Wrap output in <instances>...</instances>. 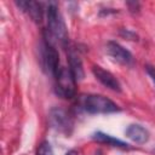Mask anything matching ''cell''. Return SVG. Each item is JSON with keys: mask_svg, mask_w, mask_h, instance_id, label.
<instances>
[{"mask_svg": "<svg viewBox=\"0 0 155 155\" xmlns=\"http://www.w3.org/2000/svg\"><path fill=\"white\" fill-rule=\"evenodd\" d=\"M46 21L47 29L44 31V39L48 40L53 45L54 42H58L59 45L65 47L69 42L68 30L64 19L54 4H50L46 7Z\"/></svg>", "mask_w": 155, "mask_h": 155, "instance_id": "1", "label": "cell"}, {"mask_svg": "<svg viewBox=\"0 0 155 155\" xmlns=\"http://www.w3.org/2000/svg\"><path fill=\"white\" fill-rule=\"evenodd\" d=\"M81 108L88 114H109L119 111L120 108L111 99L102 94H87L80 99Z\"/></svg>", "mask_w": 155, "mask_h": 155, "instance_id": "2", "label": "cell"}, {"mask_svg": "<svg viewBox=\"0 0 155 155\" xmlns=\"http://www.w3.org/2000/svg\"><path fill=\"white\" fill-rule=\"evenodd\" d=\"M56 91L63 98H73L76 91V80L69 68L61 65L54 74Z\"/></svg>", "mask_w": 155, "mask_h": 155, "instance_id": "3", "label": "cell"}, {"mask_svg": "<svg viewBox=\"0 0 155 155\" xmlns=\"http://www.w3.org/2000/svg\"><path fill=\"white\" fill-rule=\"evenodd\" d=\"M48 122L52 128L67 136L71 133L73 127H74L73 116L65 109H62V108H53L50 110Z\"/></svg>", "mask_w": 155, "mask_h": 155, "instance_id": "4", "label": "cell"}, {"mask_svg": "<svg viewBox=\"0 0 155 155\" xmlns=\"http://www.w3.org/2000/svg\"><path fill=\"white\" fill-rule=\"evenodd\" d=\"M41 64H42V68L53 76L61 67L58 51L56 50L54 45L46 39L44 41L42 50H41Z\"/></svg>", "mask_w": 155, "mask_h": 155, "instance_id": "5", "label": "cell"}, {"mask_svg": "<svg viewBox=\"0 0 155 155\" xmlns=\"http://www.w3.org/2000/svg\"><path fill=\"white\" fill-rule=\"evenodd\" d=\"M107 52L115 62H117L120 64L130 65L133 63L132 53L116 41H108L107 42Z\"/></svg>", "mask_w": 155, "mask_h": 155, "instance_id": "6", "label": "cell"}, {"mask_svg": "<svg viewBox=\"0 0 155 155\" xmlns=\"http://www.w3.org/2000/svg\"><path fill=\"white\" fill-rule=\"evenodd\" d=\"M65 48H67V59L69 62L70 71L73 73L76 81L82 80L85 78V70H84V64H82L80 54L78 53L76 48H74L73 46L67 45Z\"/></svg>", "mask_w": 155, "mask_h": 155, "instance_id": "7", "label": "cell"}, {"mask_svg": "<svg viewBox=\"0 0 155 155\" xmlns=\"http://www.w3.org/2000/svg\"><path fill=\"white\" fill-rule=\"evenodd\" d=\"M92 73L93 75L96 76V79L102 84L104 85L105 87H108L109 90L111 91H115V92H120L121 91V84L120 81L108 70L103 69L102 67L99 65H94L92 68Z\"/></svg>", "mask_w": 155, "mask_h": 155, "instance_id": "8", "label": "cell"}, {"mask_svg": "<svg viewBox=\"0 0 155 155\" xmlns=\"http://www.w3.org/2000/svg\"><path fill=\"white\" fill-rule=\"evenodd\" d=\"M16 4L24 12H27L34 22H36V23L42 22L44 13L46 12V10H44V7H42V4L38 2V1H19V2H16Z\"/></svg>", "mask_w": 155, "mask_h": 155, "instance_id": "9", "label": "cell"}, {"mask_svg": "<svg viewBox=\"0 0 155 155\" xmlns=\"http://www.w3.org/2000/svg\"><path fill=\"white\" fill-rule=\"evenodd\" d=\"M126 136L134 143L137 144H144L149 140V131L143 127L142 125H138V124H132L130 125L126 131H125Z\"/></svg>", "mask_w": 155, "mask_h": 155, "instance_id": "10", "label": "cell"}, {"mask_svg": "<svg viewBox=\"0 0 155 155\" xmlns=\"http://www.w3.org/2000/svg\"><path fill=\"white\" fill-rule=\"evenodd\" d=\"M92 139L96 140L97 143H103V144H107V145H110V147H115V148H121V149H127L128 148V144L110 136V134H107L104 132H101V131H97L92 134Z\"/></svg>", "mask_w": 155, "mask_h": 155, "instance_id": "11", "label": "cell"}, {"mask_svg": "<svg viewBox=\"0 0 155 155\" xmlns=\"http://www.w3.org/2000/svg\"><path fill=\"white\" fill-rule=\"evenodd\" d=\"M36 155H54L53 154V150H52V147L48 142L44 140L36 149Z\"/></svg>", "mask_w": 155, "mask_h": 155, "instance_id": "12", "label": "cell"}, {"mask_svg": "<svg viewBox=\"0 0 155 155\" xmlns=\"http://www.w3.org/2000/svg\"><path fill=\"white\" fill-rule=\"evenodd\" d=\"M145 70H147L148 75L151 78V80H153V82L155 85V67L154 65H150V64H147L145 65Z\"/></svg>", "mask_w": 155, "mask_h": 155, "instance_id": "13", "label": "cell"}, {"mask_svg": "<svg viewBox=\"0 0 155 155\" xmlns=\"http://www.w3.org/2000/svg\"><path fill=\"white\" fill-rule=\"evenodd\" d=\"M65 155H79V153H78L76 150H69Z\"/></svg>", "mask_w": 155, "mask_h": 155, "instance_id": "14", "label": "cell"}]
</instances>
